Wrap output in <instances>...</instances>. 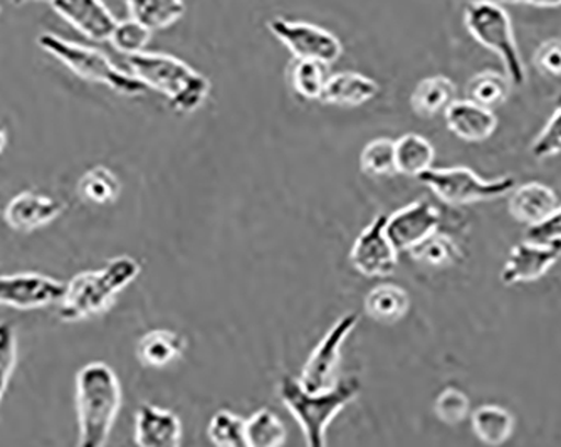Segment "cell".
Returning a JSON list of instances; mask_svg holds the SVG:
<instances>
[{"label":"cell","mask_w":561,"mask_h":447,"mask_svg":"<svg viewBox=\"0 0 561 447\" xmlns=\"http://www.w3.org/2000/svg\"><path fill=\"white\" fill-rule=\"evenodd\" d=\"M358 323V314L346 313L328 330L317 348L311 352L310 358L302 367L299 383L308 392H323L335 386V371L342 358V348L350 333Z\"/></svg>","instance_id":"obj_9"},{"label":"cell","mask_w":561,"mask_h":447,"mask_svg":"<svg viewBox=\"0 0 561 447\" xmlns=\"http://www.w3.org/2000/svg\"><path fill=\"white\" fill-rule=\"evenodd\" d=\"M130 18L150 31L169 30L185 14L184 0H125Z\"/></svg>","instance_id":"obj_26"},{"label":"cell","mask_w":561,"mask_h":447,"mask_svg":"<svg viewBox=\"0 0 561 447\" xmlns=\"http://www.w3.org/2000/svg\"><path fill=\"white\" fill-rule=\"evenodd\" d=\"M135 443L138 447H181V419L167 409L141 404L135 415Z\"/></svg>","instance_id":"obj_16"},{"label":"cell","mask_w":561,"mask_h":447,"mask_svg":"<svg viewBox=\"0 0 561 447\" xmlns=\"http://www.w3.org/2000/svg\"><path fill=\"white\" fill-rule=\"evenodd\" d=\"M469 409H471L469 397L456 387L443 390L437 397L436 404H434V411H436L439 421L449 424V426H456V424L466 421Z\"/></svg>","instance_id":"obj_35"},{"label":"cell","mask_w":561,"mask_h":447,"mask_svg":"<svg viewBox=\"0 0 561 447\" xmlns=\"http://www.w3.org/2000/svg\"><path fill=\"white\" fill-rule=\"evenodd\" d=\"M560 256L561 251L557 245L526 239L516 244L507 256L501 271V283L515 286L519 283L538 282L557 264Z\"/></svg>","instance_id":"obj_13"},{"label":"cell","mask_w":561,"mask_h":447,"mask_svg":"<svg viewBox=\"0 0 561 447\" xmlns=\"http://www.w3.org/2000/svg\"><path fill=\"white\" fill-rule=\"evenodd\" d=\"M78 194L94 206H108L116 203V198L122 194V182L113 170L103 165L93 167L78 181Z\"/></svg>","instance_id":"obj_27"},{"label":"cell","mask_w":561,"mask_h":447,"mask_svg":"<svg viewBox=\"0 0 561 447\" xmlns=\"http://www.w3.org/2000/svg\"><path fill=\"white\" fill-rule=\"evenodd\" d=\"M50 8L78 33L96 43L110 41L118 24L103 0H50Z\"/></svg>","instance_id":"obj_15"},{"label":"cell","mask_w":561,"mask_h":447,"mask_svg":"<svg viewBox=\"0 0 561 447\" xmlns=\"http://www.w3.org/2000/svg\"><path fill=\"white\" fill-rule=\"evenodd\" d=\"M512 88V80L506 77V72L486 69L469 80L468 87H466V96H468L466 100L494 112L510 100Z\"/></svg>","instance_id":"obj_24"},{"label":"cell","mask_w":561,"mask_h":447,"mask_svg":"<svg viewBox=\"0 0 561 447\" xmlns=\"http://www.w3.org/2000/svg\"><path fill=\"white\" fill-rule=\"evenodd\" d=\"M533 65L543 77L561 80V37H551L538 46Z\"/></svg>","instance_id":"obj_37"},{"label":"cell","mask_w":561,"mask_h":447,"mask_svg":"<svg viewBox=\"0 0 561 447\" xmlns=\"http://www.w3.org/2000/svg\"><path fill=\"white\" fill-rule=\"evenodd\" d=\"M266 26L270 33L301 61H318L330 66L342 56L343 46L339 37L310 22L273 18L267 21Z\"/></svg>","instance_id":"obj_8"},{"label":"cell","mask_w":561,"mask_h":447,"mask_svg":"<svg viewBox=\"0 0 561 447\" xmlns=\"http://www.w3.org/2000/svg\"><path fill=\"white\" fill-rule=\"evenodd\" d=\"M12 2H14L15 5L25 4V0H12Z\"/></svg>","instance_id":"obj_42"},{"label":"cell","mask_w":561,"mask_h":447,"mask_svg":"<svg viewBox=\"0 0 561 447\" xmlns=\"http://www.w3.org/2000/svg\"><path fill=\"white\" fill-rule=\"evenodd\" d=\"M411 307V298L405 289L397 285H380L371 289L365 298V311L371 320L392 325L405 317Z\"/></svg>","instance_id":"obj_25"},{"label":"cell","mask_w":561,"mask_h":447,"mask_svg":"<svg viewBox=\"0 0 561 447\" xmlns=\"http://www.w3.org/2000/svg\"><path fill=\"white\" fill-rule=\"evenodd\" d=\"M526 239L533 242H543V244H551L561 239V206L554 210L550 219L545 220L540 226L528 228Z\"/></svg>","instance_id":"obj_38"},{"label":"cell","mask_w":561,"mask_h":447,"mask_svg":"<svg viewBox=\"0 0 561 447\" xmlns=\"http://www.w3.org/2000/svg\"><path fill=\"white\" fill-rule=\"evenodd\" d=\"M560 207L557 192L540 182H528L513 188L507 200V210L513 219L525 224L528 228L540 226L553 216Z\"/></svg>","instance_id":"obj_17"},{"label":"cell","mask_w":561,"mask_h":447,"mask_svg":"<svg viewBox=\"0 0 561 447\" xmlns=\"http://www.w3.org/2000/svg\"><path fill=\"white\" fill-rule=\"evenodd\" d=\"M531 156L540 160L561 156V106L533 141Z\"/></svg>","instance_id":"obj_36"},{"label":"cell","mask_w":561,"mask_h":447,"mask_svg":"<svg viewBox=\"0 0 561 447\" xmlns=\"http://www.w3.org/2000/svg\"><path fill=\"white\" fill-rule=\"evenodd\" d=\"M444 118L450 134L469 144L488 140L497 130L496 113L469 100H456L444 113Z\"/></svg>","instance_id":"obj_18"},{"label":"cell","mask_w":561,"mask_h":447,"mask_svg":"<svg viewBox=\"0 0 561 447\" xmlns=\"http://www.w3.org/2000/svg\"><path fill=\"white\" fill-rule=\"evenodd\" d=\"M245 436L251 447H283L288 433L273 411L260 409L245 421Z\"/></svg>","instance_id":"obj_28"},{"label":"cell","mask_w":561,"mask_h":447,"mask_svg":"<svg viewBox=\"0 0 561 447\" xmlns=\"http://www.w3.org/2000/svg\"><path fill=\"white\" fill-rule=\"evenodd\" d=\"M360 393V382L345 379L323 392H308L299 380L283 377L280 401L299 422L308 447H327V427Z\"/></svg>","instance_id":"obj_4"},{"label":"cell","mask_w":561,"mask_h":447,"mask_svg":"<svg viewBox=\"0 0 561 447\" xmlns=\"http://www.w3.org/2000/svg\"><path fill=\"white\" fill-rule=\"evenodd\" d=\"M66 285L41 273H15L0 276V307L15 310H39L59 305Z\"/></svg>","instance_id":"obj_11"},{"label":"cell","mask_w":561,"mask_h":447,"mask_svg":"<svg viewBox=\"0 0 561 447\" xmlns=\"http://www.w3.org/2000/svg\"><path fill=\"white\" fill-rule=\"evenodd\" d=\"M419 182L431 188L444 204L449 206H469V204L488 203L494 198L512 194L516 187V179L479 177L474 170L468 167H447V169H434L422 173Z\"/></svg>","instance_id":"obj_7"},{"label":"cell","mask_w":561,"mask_h":447,"mask_svg":"<svg viewBox=\"0 0 561 447\" xmlns=\"http://www.w3.org/2000/svg\"><path fill=\"white\" fill-rule=\"evenodd\" d=\"M5 147H8V134L4 128L0 127V153L4 152Z\"/></svg>","instance_id":"obj_40"},{"label":"cell","mask_w":561,"mask_h":447,"mask_svg":"<svg viewBox=\"0 0 561 447\" xmlns=\"http://www.w3.org/2000/svg\"><path fill=\"white\" fill-rule=\"evenodd\" d=\"M551 244L557 245L558 250L561 251V239H558V241L551 242Z\"/></svg>","instance_id":"obj_41"},{"label":"cell","mask_w":561,"mask_h":447,"mask_svg":"<svg viewBox=\"0 0 561 447\" xmlns=\"http://www.w3.org/2000/svg\"><path fill=\"white\" fill-rule=\"evenodd\" d=\"M465 24L476 43L500 56L506 77L513 87H523L528 80L525 61L516 43L512 18L503 5L494 2H469L465 11Z\"/></svg>","instance_id":"obj_6"},{"label":"cell","mask_w":561,"mask_h":447,"mask_svg":"<svg viewBox=\"0 0 561 447\" xmlns=\"http://www.w3.org/2000/svg\"><path fill=\"white\" fill-rule=\"evenodd\" d=\"M25 2H49L50 4V0H25Z\"/></svg>","instance_id":"obj_43"},{"label":"cell","mask_w":561,"mask_h":447,"mask_svg":"<svg viewBox=\"0 0 561 447\" xmlns=\"http://www.w3.org/2000/svg\"><path fill=\"white\" fill-rule=\"evenodd\" d=\"M443 222V214L425 198L415 200L387 216L386 232L397 253H411L414 248L436 234Z\"/></svg>","instance_id":"obj_12"},{"label":"cell","mask_w":561,"mask_h":447,"mask_svg":"<svg viewBox=\"0 0 561 447\" xmlns=\"http://www.w3.org/2000/svg\"><path fill=\"white\" fill-rule=\"evenodd\" d=\"M140 271L141 264L135 257L118 256L101 270L76 275L69 279L59 301V318L66 323H76L105 313L115 303L116 296L138 278Z\"/></svg>","instance_id":"obj_2"},{"label":"cell","mask_w":561,"mask_h":447,"mask_svg":"<svg viewBox=\"0 0 561 447\" xmlns=\"http://www.w3.org/2000/svg\"><path fill=\"white\" fill-rule=\"evenodd\" d=\"M472 431L484 446L500 447L515 433V415L501 405H479L471 415Z\"/></svg>","instance_id":"obj_22"},{"label":"cell","mask_w":561,"mask_h":447,"mask_svg":"<svg viewBox=\"0 0 561 447\" xmlns=\"http://www.w3.org/2000/svg\"><path fill=\"white\" fill-rule=\"evenodd\" d=\"M122 409V386L105 362H91L76 374L78 447H106Z\"/></svg>","instance_id":"obj_1"},{"label":"cell","mask_w":561,"mask_h":447,"mask_svg":"<svg viewBox=\"0 0 561 447\" xmlns=\"http://www.w3.org/2000/svg\"><path fill=\"white\" fill-rule=\"evenodd\" d=\"M436 150L434 145L419 134H405L396 140L397 173L407 177H421L434 165Z\"/></svg>","instance_id":"obj_23"},{"label":"cell","mask_w":561,"mask_h":447,"mask_svg":"<svg viewBox=\"0 0 561 447\" xmlns=\"http://www.w3.org/2000/svg\"><path fill=\"white\" fill-rule=\"evenodd\" d=\"M360 169L370 177L396 175V140L381 137L368 141L360 153Z\"/></svg>","instance_id":"obj_31"},{"label":"cell","mask_w":561,"mask_h":447,"mask_svg":"<svg viewBox=\"0 0 561 447\" xmlns=\"http://www.w3.org/2000/svg\"><path fill=\"white\" fill-rule=\"evenodd\" d=\"M386 222L383 214L375 217L350 251V263L367 278H387L396 271L399 253L387 236Z\"/></svg>","instance_id":"obj_10"},{"label":"cell","mask_w":561,"mask_h":447,"mask_svg":"<svg viewBox=\"0 0 561 447\" xmlns=\"http://www.w3.org/2000/svg\"><path fill=\"white\" fill-rule=\"evenodd\" d=\"M65 210L66 204L59 198L39 194V192L25 191L9 200L4 210V220L12 231L30 234L58 219Z\"/></svg>","instance_id":"obj_14"},{"label":"cell","mask_w":561,"mask_h":447,"mask_svg":"<svg viewBox=\"0 0 561 447\" xmlns=\"http://www.w3.org/2000/svg\"><path fill=\"white\" fill-rule=\"evenodd\" d=\"M41 49L61 61L76 77L90 83L105 84L123 96H141L147 87L141 84L134 74L122 71L108 56L94 47L72 43L58 34L43 33L37 37Z\"/></svg>","instance_id":"obj_5"},{"label":"cell","mask_w":561,"mask_h":447,"mask_svg":"<svg viewBox=\"0 0 561 447\" xmlns=\"http://www.w3.org/2000/svg\"><path fill=\"white\" fill-rule=\"evenodd\" d=\"M131 74L169 100L179 113H194L206 103L210 81L182 59L165 53H141L126 58Z\"/></svg>","instance_id":"obj_3"},{"label":"cell","mask_w":561,"mask_h":447,"mask_svg":"<svg viewBox=\"0 0 561 447\" xmlns=\"http://www.w3.org/2000/svg\"><path fill=\"white\" fill-rule=\"evenodd\" d=\"M330 66L318 61H301L296 59L291 68V87L302 100H321L324 87H327L330 74Z\"/></svg>","instance_id":"obj_29"},{"label":"cell","mask_w":561,"mask_h":447,"mask_svg":"<svg viewBox=\"0 0 561 447\" xmlns=\"http://www.w3.org/2000/svg\"><path fill=\"white\" fill-rule=\"evenodd\" d=\"M468 2H494V4H525L533 8H561V0H468Z\"/></svg>","instance_id":"obj_39"},{"label":"cell","mask_w":561,"mask_h":447,"mask_svg":"<svg viewBox=\"0 0 561 447\" xmlns=\"http://www.w3.org/2000/svg\"><path fill=\"white\" fill-rule=\"evenodd\" d=\"M18 332L9 321H0V404L18 365Z\"/></svg>","instance_id":"obj_34"},{"label":"cell","mask_w":561,"mask_h":447,"mask_svg":"<svg viewBox=\"0 0 561 447\" xmlns=\"http://www.w3.org/2000/svg\"><path fill=\"white\" fill-rule=\"evenodd\" d=\"M151 33L153 31L148 30L135 19H125V21H118V24H116L115 31L110 37V43L113 44L116 51L122 53L126 58H130V56L145 53L148 43H150Z\"/></svg>","instance_id":"obj_33"},{"label":"cell","mask_w":561,"mask_h":447,"mask_svg":"<svg viewBox=\"0 0 561 447\" xmlns=\"http://www.w3.org/2000/svg\"><path fill=\"white\" fill-rule=\"evenodd\" d=\"M187 340L173 330L159 329L145 333L137 343V358L144 367L165 368L184 355Z\"/></svg>","instance_id":"obj_20"},{"label":"cell","mask_w":561,"mask_h":447,"mask_svg":"<svg viewBox=\"0 0 561 447\" xmlns=\"http://www.w3.org/2000/svg\"><path fill=\"white\" fill-rule=\"evenodd\" d=\"M380 87L377 81L355 71L336 72L328 80L321 94L324 105L342 106V108H358L371 102L377 96Z\"/></svg>","instance_id":"obj_19"},{"label":"cell","mask_w":561,"mask_h":447,"mask_svg":"<svg viewBox=\"0 0 561 447\" xmlns=\"http://www.w3.org/2000/svg\"><path fill=\"white\" fill-rule=\"evenodd\" d=\"M456 100V83L450 78L436 74L419 81L411 94V106L421 118H434L446 113Z\"/></svg>","instance_id":"obj_21"},{"label":"cell","mask_w":561,"mask_h":447,"mask_svg":"<svg viewBox=\"0 0 561 447\" xmlns=\"http://www.w3.org/2000/svg\"><path fill=\"white\" fill-rule=\"evenodd\" d=\"M209 439L217 447H251L245 436V421L231 411H219L207 427Z\"/></svg>","instance_id":"obj_32"},{"label":"cell","mask_w":561,"mask_h":447,"mask_svg":"<svg viewBox=\"0 0 561 447\" xmlns=\"http://www.w3.org/2000/svg\"><path fill=\"white\" fill-rule=\"evenodd\" d=\"M419 263L434 267H449L461 260V250L450 236L437 231L411 251Z\"/></svg>","instance_id":"obj_30"}]
</instances>
